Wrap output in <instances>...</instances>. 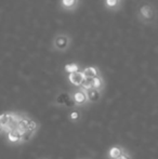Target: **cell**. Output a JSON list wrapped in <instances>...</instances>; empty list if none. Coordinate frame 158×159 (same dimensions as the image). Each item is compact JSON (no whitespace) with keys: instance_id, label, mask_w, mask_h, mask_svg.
Listing matches in <instances>:
<instances>
[{"instance_id":"cell-1","label":"cell","mask_w":158,"mask_h":159,"mask_svg":"<svg viewBox=\"0 0 158 159\" xmlns=\"http://www.w3.org/2000/svg\"><path fill=\"white\" fill-rule=\"evenodd\" d=\"M156 8H155L154 3L150 1L143 0L138 4L137 11H135V16H137L138 21L142 24V25H153L156 21Z\"/></svg>"},{"instance_id":"cell-2","label":"cell","mask_w":158,"mask_h":159,"mask_svg":"<svg viewBox=\"0 0 158 159\" xmlns=\"http://www.w3.org/2000/svg\"><path fill=\"white\" fill-rule=\"evenodd\" d=\"M73 44V37L66 32L54 34L50 42V49L56 53H66Z\"/></svg>"},{"instance_id":"cell-3","label":"cell","mask_w":158,"mask_h":159,"mask_svg":"<svg viewBox=\"0 0 158 159\" xmlns=\"http://www.w3.org/2000/svg\"><path fill=\"white\" fill-rule=\"evenodd\" d=\"M70 100H72L73 104L76 107H82V106H86L87 104H89L88 98H87L86 95V91L81 88H77L76 90L73 91Z\"/></svg>"},{"instance_id":"cell-4","label":"cell","mask_w":158,"mask_h":159,"mask_svg":"<svg viewBox=\"0 0 158 159\" xmlns=\"http://www.w3.org/2000/svg\"><path fill=\"white\" fill-rule=\"evenodd\" d=\"M81 0H59V10L62 12L73 13L79 9Z\"/></svg>"},{"instance_id":"cell-5","label":"cell","mask_w":158,"mask_h":159,"mask_svg":"<svg viewBox=\"0 0 158 159\" xmlns=\"http://www.w3.org/2000/svg\"><path fill=\"white\" fill-rule=\"evenodd\" d=\"M25 131H22V130L17 129V128H14L11 131L7 132V140H8L9 143L11 144H20L22 140V135L24 134Z\"/></svg>"},{"instance_id":"cell-6","label":"cell","mask_w":158,"mask_h":159,"mask_svg":"<svg viewBox=\"0 0 158 159\" xmlns=\"http://www.w3.org/2000/svg\"><path fill=\"white\" fill-rule=\"evenodd\" d=\"M81 73L84 75V79H93V78L97 77V76H101V70L97 66H86L81 69Z\"/></svg>"},{"instance_id":"cell-7","label":"cell","mask_w":158,"mask_h":159,"mask_svg":"<svg viewBox=\"0 0 158 159\" xmlns=\"http://www.w3.org/2000/svg\"><path fill=\"white\" fill-rule=\"evenodd\" d=\"M124 0H103V6L110 12H117L121 10Z\"/></svg>"},{"instance_id":"cell-8","label":"cell","mask_w":158,"mask_h":159,"mask_svg":"<svg viewBox=\"0 0 158 159\" xmlns=\"http://www.w3.org/2000/svg\"><path fill=\"white\" fill-rule=\"evenodd\" d=\"M67 79L72 86L76 87V88H80L82 82H84V75H82L81 71H77V73L68 74Z\"/></svg>"},{"instance_id":"cell-9","label":"cell","mask_w":158,"mask_h":159,"mask_svg":"<svg viewBox=\"0 0 158 159\" xmlns=\"http://www.w3.org/2000/svg\"><path fill=\"white\" fill-rule=\"evenodd\" d=\"M84 91H86V95L87 98H88V103H97L101 101L103 92L95 90V89H89V90Z\"/></svg>"},{"instance_id":"cell-10","label":"cell","mask_w":158,"mask_h":159,"mask_svg":"<svg viewBox=\"0 0 158 159\" xmlns=\"http://www.w3.org/2000/svg\"><path fill=\"white\" fill-rule=\"evenodd\" d=\"M91 86H92V89L103 92L105 89V80H104L103 76H97V77L91 79Z\"/></svg>"},{"instance_id":"cell-11","label":"cell","mask_w":158,"mask_h":159,"mask_svg":"<svg viewBox=\"0 0 158 159\" xmlns=\"http://www.w3.org/2000/svg\"><path fill=\"white\" fill-rule=\"evenodd\" d=\"M124 149L126 148H124V147L120 146V145H114V146H112L110 149H108V153H107L108 158L110 159H117L122 153H124Z\"/></svg>"},{"instance_id":"cell-12","label":"cell","mask_w":158,"mask_h":159,"mask_svg":"<svg viewBox=\"0 0 158 159\" xmlns=\"http://www.w3.org/2000/svg\"><path fill=\"white\" fill-rule=\"evenodd\" d=\"M81 69H82V67L80 66V64L76 63V62H72V63H67V64L64 65V71L67 74L81 71Z\"/></svg>"},{"instance_id":"cell-13","label":"cell","mask_w":158,"mask_h":159,"mask_svg":"<svg viewBox=\"0 0 158 159\" xmlns=\"http://www.w3.org/2000/svg\"><path fill=\"white\" fill-rule=\"evenodd\" d=\"M36 132L34 131H25L24 134L22 135V140H21V143H24V142H27V141H30L33 139V136L35 135Z\"/></svg>"},{"instance_id":"cell-14","label":"cell","mask_w":158,"mask_h":159,"mask_svg":"<svg viewBox=\"0 0 158 159\" xmlns=\"http://www.w3.org/2000/svg\"><path fill=\"white\" fill-rule=\"evenodd\" d=\"M70 119L72 120V121H78L80 119V113L78 111H70Z\"/></svg>"},{"instance_id":"cell-15","label":"cell","mask_w":158,"mask_h":159,"mask_svg":"<svg viewBox=\"0 0 158 159\" xmlns=\"http://www.w3.org/2000/svg\"><path fill=\"white\" fill-rule=\"evenodd\" d=\"M117 159H132V156L130 155V153H129L127 149H124V152L121 154V155L119 156Z\"/></svg>"},{"instance_id":"cell-16","label":"cell","mask_w":158,"mask_h":159,"mask_svg":"<svg viewBox=\"0 0 158 159\" xmlns=\"http://www.w3.org/2000/svg\"><path fill=\"white\" fill-rule=\"evenodd\" d=\"M2 132V128H1V126H0V133Z\"/></svg>"}]
</instances>
